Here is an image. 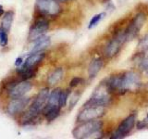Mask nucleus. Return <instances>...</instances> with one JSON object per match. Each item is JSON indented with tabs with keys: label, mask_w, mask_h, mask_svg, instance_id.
<instances>
[{
	"label": "nucleus",
	"mask_w": 148,
	"mask_h": 139,
	"mask_svg": "<svg viewBox=\"0 0 148 139\" xmlns=\"http://www.w3.org/2000/svg\"><path fill=\"white\" fill-rule=\"evenodd\" d=\"M145 21H146V16L143 13H138L137 15L132 19V21L130 22V24L128 25V27L125 29V31H123L125 38H126V42L131 41L133 38H135L137 34L140 32Z\"/></svg>",
	"instance_id": "20e7f679"
},
{
	"label": "nucleus",
	"mask_w": 148,
	"mask_h": 139,
	"mask_svg": "<svg viewBox=\"0 0 148 139\" xmlns=\"http://www.w3.org/2000/svg\"><path fill=\"white\" fill-rule=\"evenodd\" d=\"M105 16H106V12H102V13H99V14H96V15H95L91 19L89 25H88V28H89V29H92V28L95 27L97 24H98L99 21L102 20V19H104Z\"/></svg>",
	"instance_id": "aec40b11"
},
{
	"label": "nucleus",
	"mask_w": 148,
	"mask_h": 139,
	"mask_svg": "<svg viewBox=\"0 0 148 139\" xmlns=\"http://www.w3.org/2000/svg\"><path fill=\"white\" fill-rule=\"evenodd\" d=\"M18 72L20 73L21 79L23 80H29V79L32 78L36 73V69H25V70H21L18 71Z\"/></svg>",
	"instance_id": "6ab92c4d"
},
{
	"label": "nucleus",
	"mask_w": 148,
	"mask_h": 139,
	"mask_svg": "<svg viewBox=\"0 0 148 139\" xmlns=\"http://www.w3.org/2000/svg\"><path fill=\"white\" fill-rule=\"evenodd\" d=\"M55 1H57V2H67L68 0H55Z\"/></svg>",
	"instance_id": "c85d7f7f"
},
{
	"label": "nucleus",
	"mask_w": 148,
	"mask_h": 139,
	"mask_svg": "<svg viewBox=\"0 0 148 139\" xmlns=\"http://www.w3.org/2000/svg\"><path fill=\"white\" fill-rule=\"evenodd\" d=\"M31 88H32V83L28 80H23L20 83L13 85L9 88L8 94L12 99L18 98V97L24 96L31 90Z\"/></svg>",
	"instance_id": "1a4fd4ad"
},
{
	"label": "nucleus",
	"mask_w": 148,
	"mask_h": 139,
	"mask_svg": "<svg viewBox=\"0 0 148 139\" xmlns=\"http://www.w3.org/2000/svg\"><path fill=\"white\" fill-rule=\"evenodd\" d=\"M23 61H24V60H23V58H21V57H18L17 59H16V62H15V66L16 67H21V65H22V63H23Z\"/></svg>",
	"instance_id": "bb28decb"
},
{
	"label": "nucleus",
	"mask_w": 148,
	"mask_h": 139,
	"mask_svg": "<svg viewBox=\"0 0 148 139\" xmlns=\"http://www.w3.org/2000/svg\"><path fill=\"white\" fill-rule=\"evenodd\" d=\"M80 96L81 95L79 94V93H74V94L71 96V98H69V109H73L74 106H75L78 101L80 100Z\"/></svg>",
	"instance_id": "393cba45"
},
{
	"label": "nucleus",
	"mask_w": 148,
	"mask_h": 139,
	"mask_svg": "<svg viewBox=\"0 0 148 139\" xmlns=\"http://www.w3.org/2000/svg\"><path fill=\"white\" fill-rule=\"evenodd\" d=\"M8 34L3 28L0 26V45L1 46H6L8 45Z\"/></svg>",
	"instance_id": "b1692460"
},
{
	"label": "nucleus",
	"mask_w": 148,
	"mask_h": 139,
	"mask_svg": "<svg viewBox=\"0 0 148 139\" xmlns=\"http://www.w3.org/2000/svg\"><path fill=\"white\" fill-rule=\"evenodd\" d=\"M69 95H71V91H69V90H61L60 96H59V105H60L61 108L67 105V102H68V99L69 97Z\"/></svg>",
	"instance_id": "412c9836"
},
{
	"label": "nucleus",
	"mask_w": 148,
	"mask_h": 139,
	"mask_svg": "<svg viewBox=\"0 0 148 139\" xmlns=\"http://www.w3.org/2000/svg\"><path fill=\"white\" fill-rule=\"evenodd\" d=\"M83 80L82 78L80 77H74L72 80L71 81V83H69V86L71 87H76L77 85H79L80 83L82 82Z\"/></svg>",
	"instance_id": "a878e982"
},
{
	"label": "nucleus",
	"mask_w": 148,
	"mask_h": 139,
	"mask_svg": "<svg viewBox=\"0 0 148 139\" xmlns=\"http://www.w3.org/2000/svg\"><path fill=\"white\" fill-rule=\"evenodd\" d=\"M60 93H61V89L60 88H56L52 92L49 94L47 102H46V105L45 106V108L42 112L46 113L48 112L49 110H52L55 109H60L61 107L59 105V96H60Z\"/></svg>",
	"instance_id": "f8f14e48"
},
{
	"label": "nucleus",
	"mask_w": 148,
	"mask_h": 139,
	"mask_svg": "<svg viewBox=\"0 0 148 139\" xmlns=\"http://www.w3.org/2000/svg\"><path fill=\"white\" fill-rule=\"evenodd\" d=\"M13 19H14V13L12 11H8L7 13H5V15L1 21V27L7 32H9L11 29Z\"/></svg>",
	"instance_id": "a211bd4d"
},
{
	"label": "nucleus",
	"mask_w": 148,
	"mask_h": 139,
	"mask_svg": "<svg viewBox=\"0 0 148 139\" xmlns=\"http://www.w3.org/2000/svg\"><path fill=\"white\" fill-rule=\"evenodd\" d=\"M49 23L45 19H39L37 20L31 28L29 32V39L31 41H35L40 36L44 35V34L48 30Z\"/></svg>",
	"instance_id": "9d476101"
},
{
	"label": "nucleus",
	"mask_w": 148,
	"mask_h": 139,
	"mask_svg": "<svg viewBox=\"0 0 148 139\" xmlns=\"http://www.w3.org/2000/svg\"><path fill=\"white\" fill-rule=\"evenodd\" d=\"M142 85L139 74L134 72H126L121 73V92L137 91Z\"/></svg>",
	"instance_id": "7ed1b4c3"
},
{
	"label": "nucleus",
	"mask_w": 148,
	"mask_h": 139,
	"mask_svg": "<svg viewBox=\"0 0 148 139\" xmlns=\"http://www.w3.org/2000/svg\"><path fill=\"white\" fill-rule=\"evenodd\" d=\"M45 55L44 52H39V53H34L31 54L24 61H23L22 65L21 67H18V71L21 70H25V69H34L37 67V65L43 61L45 58Z\"/></svg>",
	"instance_id": "ddd939ff"
},
{
	"label": "nucleus",
	"mask_w": 148,
	"mask_h": 139,
	"mask_svg": "<svg viewBox=\"0 0 148 139\" xmlns=\"http://www.w3.org/2000/svg\"><path fill=\"white\" fill-rule=\"evenodd\" d=\"M36 8L42 15L57 16L61 11L58 3L55 0H36Z\"/></svg>",
	"instance_id": "0eeeda50"
},
{
	"label": "nucleus",
	"mask_w": 148,
	"mask_h": 139,
	"mask_svg": "<svg viewBox=\"0 0 148 139\" xmlns=\"http://www.w3.org/2000/svg\"><path fill=\"white\" fill-rule=\"evenodd\" d=\"M104 67V61L101 58H95L91 61L88 67V74L90 78H95Z\"/></svg>",
	"instance_id": "dca6fc26"
},
{
	"label": "nucleus",
	"mask_w": 148,
	"mask_h": 139,
	"mask_svg": "<svg viewBox=\"0 0 148 139\" xmlns=\"http://www.w3.org/2000/svg\"><path fill=\"white\" fill-rule=\"evenodd\" d=\"M49 96V90L48 88H43L39 93L37 96L35 97L34 101L32 102V104L31 106V108L35 109L37 112H42L45 108V106L46 105Z\"/></svg>",
	"instance_id": "4468645a"
},
{
	"label": "nucleus",
	"mask_w": 148,
	"mask_h": 139,
	"mask_svg": "<svg viewBox=\"0 0 148 139\" xmlns=\"http://www.w3.org/2000/svg\"><path fill=\"white\" fill-rule=\"evenodd\" d=\"M63 74H64V72L62 68L56 69L54 72L50 73V75L47 78L48 83L50 85H54L56 83H58L63 78Z\"/></svg>",
	"instance_id": "f3484780"
},
{
	"label": "nucleus",
	"mask_w": 148,
	"mask_h": 139,
	"mask_svg": "<svg viewBox=\"0 0 148 139\" xmlns=\"http://www.w3.org/2000/svg\"><path fill=\"white\" fill-rule=\"evenodd\" d=\"M112 99V91L110 90L106 80L101 82L94 93L92 94L90 99L84 104V107L88 106H103L106 107Z\"/></svg>",
	"instance_id": "f03ea898"
},
{
	"label": "nucleus",
	"mask_w": 148,
	"mask_h": 139,
	"mask_svg": "<svg viewBox=\"0 0 148 139\" xmlns=\"http://www.w3.org/2000/svg\"><path fill=\"white\" fill-rule=\"evenodd\" d=\"M106 113V107L103 106H88L79 113L77 120L79 122H84L88 120H97Z\"/></svg>",
	"instance_id": "39448f33"
},
{
	"label": "nucleus",
	"mask_w": 148,
	"mask_h": 139,
	"mask_svg": "<svg viewBox=\"0 0 148 139\" xmlns=\"http://www.w3.org/2000/svg\"><path fill=\"white\" fill-rule=\"evenodd\" d=\"M125 42H126V38H125L124 32H118V34L108 42V45H106L105 50H104L105 56L108 58L115 57V56L119 52V50L121 49Z\"/></svg>",
	"instance_id": "423d86ee"
},
{
	"label": "nucleus",
	"mask_w": 148,
	"mask_h": 139,
	"mask_svg": "<svg viewBox=\"0 0 148 139\" xmlns=\"http://www.w3.org/2000/svg\"><path fill=\"white\" fill-rule=\"evenodd\" d=\"M3 14H4V8L1 5H0V16H2Z\"/></svg>",
	"instance_id": "cd10ccee"
},
{
	"label": "nucleus",
	"mask_w": 148,
	"mask_h": 139,
	"mask_svg": "<svg viewBox=\"0 0 148 139\" xmlns=\"http://www.w3.org/2000/svg\"><path fill=\"white\" fill-rule=\"evenodd\" d=\"M136 122V116L134 114H132L128 116L126 119H124L120 124L119 125L118 129L111 134L110 138L112 139H120L125 136H127L128 134L132 132L134 125Z\"/></svg>",
	"instance_id": "6e6552de"
},
{
	"label": "nucleus",
	"mask_w": 148,
	"mask_h": 139,
	"mask_svg": "<svg viewBox=\"0 0 148 139\" xmlns=\"http://www.w3.org/2000/svg\"><path fill=\"white\" fill-rule=\"evenodd\" d=\"M59 112H60V109H55L52 110H49L48 112H46L45 115L48 122H52V120H54L55 119H57L58 117Z\"/></svg>",
	"instance_id": "4be33fe9"
},
{
	"label": "nucleus",
	"mask_w": 148,
	"mask_h": 139,
	"mask_svg": "<svg viewBox=\"0 0 148 139\" xmlns=\"http://www.w3.org/2000/svg\"><path fill=\"white\" fill-rule=\"evenodd\" d=\"M102 128H103L102 120H99L98 119L88 120V122H81V124L72 131V134L74 138L78 139L95 138V136H102Z\"/></svg>",
	"instance_id": "f257e3e1"
},
{
	"label": "nucleus",
	"mask_w": 148,
	"mask_h": 139,
	"mask_svg": "<svg viewBox=\"0 0 148 139\" xmlns=\"http://www.w3.org/2000/svg\"><path fill=\"white\" fill-rule=\"evenodd\" d=\"M138 46L142 52H148V34H146L143 38L141 39Z\"/></svg>",
	"instance_id": "5701e85b"
},
{
	"label": "nucleus",
	"mask_w": 148,
	"mask_h": 139,
	"mask_svg": "<svg viewBox=\"0 0 148 139\" xmlns=\"http://www.w3.org/2000/svg\"><path fill=\"white\" fill-rule=\"evenodd\" d=\"M34 43V48L32 49L31 54L34 53H39V52H43L45 49H46L50 45L51 41H50V37L46 36V35H42L39 38H37Z\"/></svg>",
	"instance_id": "2eb2a0df"
},
{
	"label": "nucleus",
	"mask_w": 148,
	"mask_h": 139,
	"mask_svg": "<svg viewBox=\"0 0 148 139\" xmlns=\"http://www.w3.org/2000/svg\"><path fill=\"white\" fill-rule=\"evenodd\" d=\"M30 102V98L27 96H21L18 98L12 99L8 106V112L11 115H15L17 113H20L25 109V107L28 106Z\"/></svg>",
	"instance_id": "9b49d317"
}]
</instances>
